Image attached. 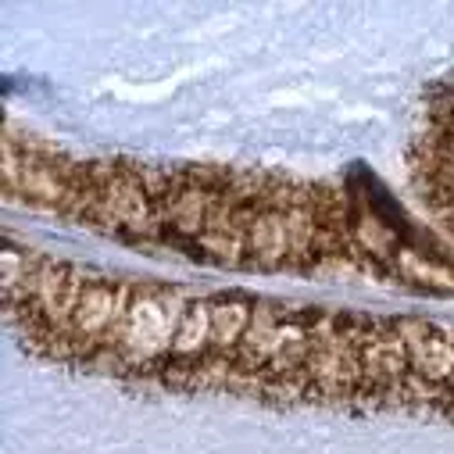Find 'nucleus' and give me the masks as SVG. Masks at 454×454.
<instances>
[{
    "instance_id": "nucleus-2",
    "label": "nucleus",
    "mask_w": 454,
    "mask_h": 454,
    "mask_svg": "<svg viewBox=\"0 0 454 454\" xmlns=\"http://www.w3.org/2000/svg\"><path fill=\"white\" fill-rule=\"evenodd\" d=\"M207 344H211V297L186 304L168 358H197L207 351Z\"/></svg>"
},
{
    "instance_id": "nucleus-1",
    "label": "nucleus",
    "mask_w": 454,
    "mask_h": 454,
    "mask_svg": "<svg viewBox=\"0 0 454 454\" xmlns=\"http://www.w3.org/2000/svg\"><path fill=\"white\" fill-rule=\"evenodd\" d=\"M397 329L408 344V365L429 383H447L454 372V329L419 318V315H401Z\"/></svg>"
}]
</instances>
